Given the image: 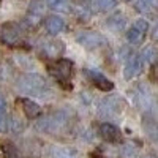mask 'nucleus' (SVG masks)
<instances>
[{"label": "nucleus", "instance_id": "nucleus-1", "mask_svg": "<svg viewBox=\"0 0 158 158\" xmlns=\"http://www.w3.org/2000/svg\"><path fill=\"white\" fill-rule=\"evenodd\" d=\"M71 70H73V63H71V60H67V59L56 60L48 65V71L67 89L68 87L71 89V82H68V79L71 76Z\"/></svg>", "mask_w": 158, "mask_h": 158}, {"label": "nucleus", "instance_id": "nucleus-2", "mask_svg": "<svg viewBox=\"0 0 158 158\" xmlns=\"http://www.w3.org/2000/svg\"><path fill=\"white\" fill-rule=\"evenodd\" d=\"M0 40L8 44V46H21L22 41H24V35H22V30L19 29V25L15 24V22H8V24H3L0 27Z\"/></svg>", "mask_w": 158, "mask_h": 158}, {"label": "nucleus", "instance_id": "nucleus-3", "mask_svg": "<svg viewBox=\"0 0 158 158\" xmlns=\"http://www.w3.org/2000/svg\"><path fill=\"white\" fill-rule=\"evenodd\" d=\"M147 29H149V24H147L146 19H138V21H135L133 27H131V29L128 30V33H127L128 41H130L131 44H139L142 40H144V35H146Z\"/></svg>", "mask_w": 158, "mask_h": 158}, {"label": "nucleus", "instance_id": "nucleus-4", "mask_svg": "<svg viewBox=\"0 0 158 158\" xmlns=\"http://www.w3.org/2000/svg\"><path fill=\"white\" fill-rule=\"evenodd\" d=\"M77 43H81L87 49H97L106 43V40L97 32H81L77 35Z\"/></svg>", "mask_w": 158, "mask_h": 158}, {"label": "nucleus", "instance_id": "nucleus-5", "mask_svg": "<svg viewBox=\"0 0 158 158\" xmlns=\"http://www.w3.org/2000/svg\"><path fill=\"white\" fill-rule=\"evenodd\" d=\"M44 15V3L41 2V0H33V2L29 5V16H27V21L30 25H35L41 21Z\"/></svg>", "mask_w": 158, "mask_h": 158}, {"label": "nucleus", "instance_id": "nucleus-6", "mask_svg": "<svg viewBox=\"0 0 158 158\" xmlns=\"http://www.w3.org/2000/svg\"><path fill=\"white\" fill-rule=\"evenodd\" d=\"M142 67H144V60L142 57L139 56H133L125 65V77L127 79H131V77H136L141 71H142Z\"/></svg>", "mask_w": 158, "mask_h": 158}, {"label": "nucleus", "instance_id": "nucleus-7", "mask_svg": "<svg viewBox=\"0 0 158 158\" xmlns=\"http://www.w3.org/2000/svg\"><path fill=\"white\" fill-rule=\"evenodd\" d=\"M84 73H85V76L90 79V81L94 82V84H95L98 89H101V90H111V89L114 87L111 81H108V79L104 77L103 74H100V73H97V71H90V70H85Z\"/></svg>", "mask_w": 158, "mask_h": 158}, {"label": "nucleus", "instance_id": "nucleus-8", "mask_svg": "<svg viewBox=\"0 0 158 158\" xmlns=\"http://www.w3.org/2000/svg\"><path fill=\"white\" fill-rule=\"evenodd\" d=\"M41 51H43V54L46 57L54 59V57L60 56L62 52H63V44L60 41H57V40H52V41H46L41 46Z\"/></svg>", "mask_w": 158, "mask_h": 158}, {"label": "nucleus", "instance_id": "nucleus-9", "mask_svg": "<svg viewBox=\"0 0 158 158\" xmlns=\"http://www.w3.org/2000/svg\"><path fill=\"white\" fill-rule=\"evenodd\" d=\"M100 135L109 142H115V141L120 139V131H118V128L114 127L112 123H103L100 127Z\"/></svg>", "mask_w": 158, "mask_h": 158}, {"label": "nucleus", "instance_id": "nucleus-10", "mask_svg": "<svg viewBox=\"0 0 158 158\" xmlns=\"http://www.w3.org/2000/svg\"><path fill=\"white\" fill-rule=\"evenodd\" d=\"M46 29L51 35H57L65 29V21L57 15H52L46 19Z\"/></svg>", "mask_w": 158, "mask_h": 158}, {"label": "nucleus", "instance_id": "nucleus-11", "mask_svg": "<svg viewBox=\"0 0 158 158\" xmlns=\"http://www.w3.org/2000/svg\"><path fill=\"white\" fill-rule=\"evenodd\" d=\"M18 103H21L22 111L25 112V115L30 117V118H35V117H38L40 114H41V108H40L38 104H36L35 101H32V100L22 98V100H21V101H18Z\"/></svg>", "mask_w": 158, "mask_h": 158}, {"label": "nucleus", "instance_id": "nucleus-12", "mask_svg": "<svg viewBox=\"0 0 158 158\" xmlns=\"http://www.w3.org/2000/svg\"><path fill=\"white\" fill-rule=\"evenodd\" d=\"M0 147H2L3 156L5 158H18V149L15 147V144H11L10 141H2L0 142Z\"/></svg>", "mask_w": 158, "mask_h": 158}, {"label": "nucleus", "instance_id": "nucleus-13", "mask_svg": "<svg viewBox=\"0 0 158 158\" xmlns=\"http://www.w3.org/2000/svg\"><path fill=\"white\" fill-rule=\"evenodd\" d=\"M48 5L56 10V11H67L68 5H70V0H46Z\"/></svg>", "mask_w": 158, "mask_h": 158}, {"label": "nucleus", "instance_id": "nucleus-14", "mask_svg": "<svg viewBox=\"0 0 158 158\" xmlns=\"http://www.w3.org/2000/svg\"><path fill=\"white\" fill-rule=\"evenodd\" d=\"M115 5V0H94V6L98 11H106Z\"/></svg>", "mask_w": 158, "mask_h": 158}, {"label": "nucleus", "instance_id": "nucleus-15", "mask_svg": "<svg viewBox=\"0 0 158 158\" xmlns=\"http://www.w3.org/2000/svg\"><path fill=\"white\" fill-rule=\"evenodd\" d=\"M156 0H136V6L139 11H149L155 6Z\"/></svg>", "mask_w": 158, "mask_h": 158}, {"label": "nucleus", "instance_id": "nucleus-16", "mask_svg": "<svg viewBox=\"0 0 158 158\" xmlns=\"http://www.w3.org/2000/svg\"><path fill=\"white\" fill-rule=\"evenodd\" d=\"M54 158H76V155H74V152H71L68 149H56Z\"/></svg>", "mask_w": 158, "mask_h": 158}, {"label": "nucleus", "instance_id": "nucleus-17", "mask_svg": "<svg viewBox=\"0 0 158 158\" xmlns=\"http://www.w3.org/2000/svg\"><path fill=\"white\" fill-rule=\"evenodd\" d=\"M11 122H13V123H11V128H13V131H16V133L24 128V122L21 120V118H18V117H13Z\"/></svg>", "mask_w": 158, "mask_h": 158}, {"label": "nucleus", "instance_id": "nucleus-18", "mask_svg": "<svg viewBox=\"0 0 158 158\" xmlns=\"http://www.w3.org/2000/svg\"><path fill=\"white\" fill-rule=\"evenodd\" d=\"M144 59H146V62H153L155 59V51L153 48H146V51H144Z\"/></svg>", "mask_w": 158, "mask_h": 158}, {"label": "nucleus", "instance_id": "nucleus-19", "mask_svg": "<svg viewBox=\"0 0 158 158\" xmlns=\"http://www.w3.org/2000/svg\"><path fill=\"white\" fill-rule=\"evenodd\" d=\"M8 128V118H6V114L2 112L0 114V131H6Z\"/></svg>", "mask_w": 158, "mask_h": 158}, {"label": "nucleus", "instance_id": "nucleus-20", "mask_svg": "<svg viewBox=\"0 0 158 158\" xmlns=\"http://www.w3.org/2000/svg\"><path fill=\"white\" fill-rule=\"evenodd\" d=\"M5 109H6V103H5V98L0 95V114L2 112H5Z\"/></svg>", "mask_w": 158, "mask_h": 158}, {"label": "nucleus", "instance_id": "nucleus-21", "mask_svg": "<svg viewBox=\"0 0 158 158\" xmlns=\"http://www.w3.org/2000/svg\"><path fill=\"white\" fill-rule=\"evenodd\" d=\"M147 158H153V156H147Z\"/></svg>", "mask_w": 158, "mask_h": 158}]
</instances>
